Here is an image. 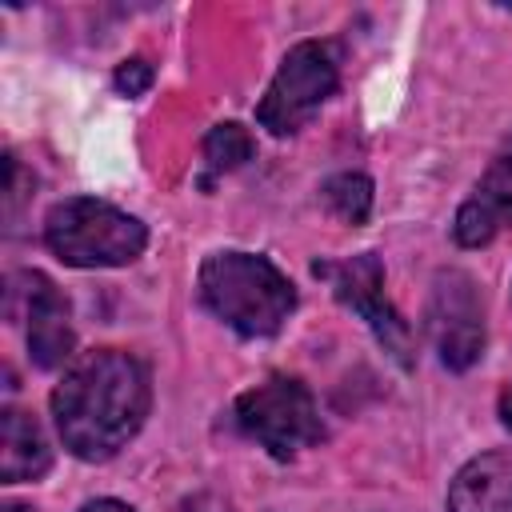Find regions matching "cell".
<instances>
[{
	"label": "cell",
	"mask_w": 512,
	"mask_h": 512,
	"mask_svg": "<svg viewBox=\"0 0 512 512\" xmlns=\"http://www.w3.org/2000/svg\"><path fill=\"white\" fill-rule=\"evenodd\" d=\"M152 404L148 368L120 348L76 356L52 388V420L64 448L80 460L116 456L144 424Z\"/></svg>",
	"instance_id": "obj_1"
},
{
	"label": "cell",
	"mask_w": 512,
	"mask_h": 512,
	"mask_svg": "<svg viewBox=\"0 0 512 512\" xmlns=\"http://www.w3.org/2000/svg\"><path fill=\"white\" fill-rule=\"evenodd\" d=\"M196 284L204 308L240 336H272L296 308L292 280L256 252H212Z\"/></svg>",
	"instance_id": "obj_2"
},
{
	"label": "cell",
	"mask_w": 512,
	"mask_h": 512,
	"mask_svg": "<svg viewBox=\"0 0 512 512\" xmlns=\"http://www.w3.org/2000/svg\"><path fill=\"white\" fill-rule=\"evenodd\" d=\"M44 244L72 268H120L144 252L148 228L104 200L72 196L48 208Z\"/></svg>",
	"instance_id": "obj_3"
},
{
	"label": "cell",
	"mask_w": 512,
	"mask_h": 512,
	"mask_svg": "<svg viewBox=\"0 0 512 512\" xmlns=\"http://www.w3.org/2000/svg\"><path fill=\"white\" fill-rule=\"evenodd\" d=\"M244 436L268 448L276 460H292L300 448L324 440V420L316 412L312 392L296 376H268L264 384L236 396L232 408Z\"/></svg>",
	"instance_id": "obj_4"
},
{
	"label": "cell",
	"mask_w": 512,
	"mask_h": 512,
	"mask_svg": "<svg viewBox=\"0 0 512 512\" xmlns=\"http://www.w3.org/2000/svg\"><path fill=\"white\" fill-rule=\"evenodd\" d=\"M336 84H340V68L332 48L320 40H300L280 60L264 100L256 104V120L272 136H288L312 120V112L336 92Z\"/></svg>",
	"instance_id": "obj_5"
},
{
	"label": "cell",
	"mask_w": 512,
	"mask_h": 512,
	"mask_svg": "<svg viewBox=\"0 0 512 512\" xmlns=\"http://www.w3.org/2000/svg\"><path fill=\"white\" fill-rule=\"evenodd\" d=\"M316 276H324L336 292V300L344 308H352L384 344V352H392V360H400L404 368L412 364V328L400 320V312L388 304L384 296V264L376 252H356L348 260H316L312 264Z\"/></svg>",
	"instance_id": "obj_6"
},
{
	"label": "cell",
	"mask_w": 512,
	"mask_h": 512,
	"mask_svg": "<svg viewBox=\"0 0 512 512\" xmlns=\"http://www.w3.org/2000/svg\"><path fill=\"white\" fill-rule=\"evenodd\" d=\"M428 336L452 372H464L484 352V300L468 272L444 268L428 296Z\"/></svg>",
	"instance_id": "obj_7"
},
{
	"label": "cell",
	"mask_w": 512,
	"mask_h": 512,
	"mask_svg": "<svg viewBox=\"0 0 512 512\" xmlns=\"http://www.w3.org/2000/svg\"><path fill=\"white\" fill-rule=\"evenodd\" d=\"M24 304L28 320V356L36 368H56L72 356V320H68V300L44 272H16L8 280V304Z\"/></svg>",
	"instance_id": "obj_8"
},
{
	"label": "cell",
	"mask_w": 512,
	"mask_h": 512,
	"mask_svg": "<svg viewBox=\"0 0 512 512\" xmlns=\"http://www.w3.org/2000/svg\"><path fill=\"white\" fill-rule=\"evenodd\" d=\"M508 224H512V136L496 148V156H492L484 180L476 184L472 200L460 204L452 232L464 248H480Z\"/></svg>",
	"instance_id": "obj_9"
},
{
	"label": "cell",
	"mask_w": 512,
	"mask_h": 512,
	"mask_svg": "<svg viewBox=\"0 0 512 512\" xmlns=\"http://www.w3.org/2000/svg\"><path fill=\"white\" fill-rule=\"evenodd\" d=\"M448 512H512V448L472 456L448 484Z\"/></svg>",
	"instance_id": "obj_10"
},
{
	"label": "cell",
	"mask_w": 512,
	"mask_h": 512,
	"mask_svg": "<svg viewBox=\"0 0 512 512\" xmlns=\"http://www.w3.org/2000/svg\"><path fill=\"white\" fill-rule=\"evenodd\" d=\"M48 464H52V448H48L40 424L20 408H4V420H0V480L4 484L36 480V476L48 472Z\"/></svg>",
	"instance_id": "obj_11"
},
{
	"label": "cell",
	"mask_w": 512,
	"mask_h": 512,
	"mask_svg": "<svg viewBox=\"0 0 512 512\" xmlns=\"http://www.w3.org/2000/svg\"><path fill=\"white\" fill-rule=\"evenodd\" d=\"M252 152H256V140H252V132H248L244 124L224 120V124L208 128V136H204V144H200V156H204V184H208L212 176H224V172L240 168L244 160H252Z\"/></svg>",
	"instance_id": "obj_12"
},
{
	"label": "cell",
	"mask_w": 512,
	"mask_h": 512,
	"mask_svg": "<svg viewBox=\"0 0 512 512\" xmlns=\"http://www.w3.org/2000/svg\"><path fill=\"white\" fill-rule=\"evenodd\" d=\"M324 204L344 224H364L368 212H372V180L364 172H336L324 184Z\"/></svg>",
	"instance_id": "obj_13"
},
{
	"label": "cell",
	"mask_w": 512,
	"mask_h": 512,
	"mask_svg": "<svg viewBox=\"0 0 512 512\" xmlns=\"http://www.w3.org/2000/svg\"><path fill=\"white\" fill-rule=\"evenodd\" d=\"M112 84H116L124 96H140V92H148V84H152V64H148V60H124V64L116 68Z\"/></svg>",
	"instance_id": "obj_14"
},
{
	"label": "cell",
	"mask_w": 512,
	"mask_h": 512,
	"mask_svg": "<svg viewBox=\"0 0 512 512\" xmlns=\"http://www.w3.org/2000/svg\"><path fill=\"white\" fill-rule=\"evenodd\" d=\"M180 512H236V508L224 496H216V492H196V496H188L180 504Z\"/></svg>",
	"instance_id": "obj_15"
},
{
	"label": "cell",
	"mask_w": 512,
	"mask_h": 512,
	"mask_svg": "<svg viewBox=\"0 0 512 512\" xmlns=\"http://www.w3.org/2000/svg\"><path fill=\"white\" fill-rule=\"evenodd\" d=\"M80 512H136V508H128L124 500H88Z\"/></svg>",
	"instance_id": "obj_16"
},
{
	"label": "cell",
	"mask_w": 512,
	"mask_h": 512,
	"mask_svg": "<svg viewBox=\"0 0 512 512\" xmlns=\"http://www.w3.org/2000/svg\"><path fill=\"white\" fill-rule=\"evenodd\" d=\"M496 408H500V420H504V428L512 432V380L504 384V392H500V404H496Z\"/></svg>",
	"instance_id": "obj_17"
},
{
	"label": "cell",
	"mask_w": 512,
	"mask_h": 512,
	"mask_svg": "<svg viewBox=\"0 0 512 512\" xmlns=\"http://www.w3.org/2000/svg\"><path fill=\"white\" fill-rule=\"evenodd\" d=\"M4 512H32L28 504H4Z\"/></svg>",
	"instance_id": "obj_18"
}]
</instances>
